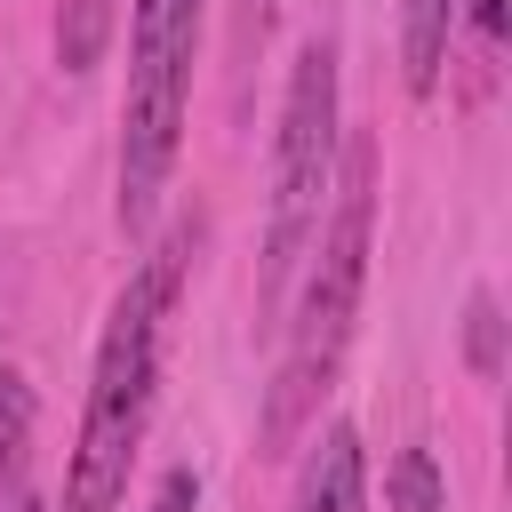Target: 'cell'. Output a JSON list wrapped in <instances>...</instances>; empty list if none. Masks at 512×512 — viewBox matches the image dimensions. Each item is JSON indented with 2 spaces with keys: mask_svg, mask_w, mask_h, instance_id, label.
<instances>
[{
  "mask_svg": "<svg viewBox=\"0 0 512 512\" xmlns=\"http://www.w3.org/2000/svg\"><path fill=\"white\" fill-rule=\"evenodd\" d=\"M288 512H368V448L344 416L312 432V448L296 464V488H288Z\"/></svg>",
  "mask_w": 512,
  "mask_h": 512,
  "instance_id": "obj_5",
  "label": "cell"
},
{
  "mask_svg": "<svg viewBox=\"0 0 512 512\" xmlns=\"http://www.w3.org/2000/svg\"><path fill=\"white\" fill-rule=\"evenodd\" d=\"M200 8L208 0H136V16H128V96H120V232L128 240L152 232L160 192L184 152Z\"/></svg>",
  "mask_w": 512,
  "mask_h": 512,
  "instance_id": "obj_3",
  "label": "cell"
},
{
  "mask_svg": "<svg viewBox=\"0 0 512 512\" xmlns=\"http://www.w3.org/2000/svg\"><path fill=\"white\" fill-rule=\"evenodd\" d=\"M336 208L320 216L312 232V256H304V288H296V312H288V352L272 368V392H264V424H256V448L264 456H288L296 432L320 416L336 368H344V344L360 328V296H368V232H376V144L352 136L344 160H336Z\"/></svg>",
  "mask_w": 512,
  "mask_h": 512,
  "instance_id": "obj_1",
  "label": "cell"
},
{
  "mask_svg": "<svg viewBox=\"0 0 512 512\" xmlns=\"http://www.w3.org/2000/svg\"><path fill=\"white\" fill-rule=\"evenodd\" d=\"M104 32H112V8L104 0H64V16H56V64L64 72H88L104 56Z\"/></svg>",
  "mask_w": 512,
  "mask_h": 512,
  "instance_id": "obj_9",
  "label": "cell"
},
{
  "mask_svg": "<svg viewBox=\"0 0 512 512\" xmlns=\"http://www.w3.org/2000/svg\"><path fill=\"white\" fill-rule=\"evenodd\" d=\"M456 16H464V24H472V40H480V48H488V56H496V48H504V0H456Z\"/></svg>",
  "mask_w": 512,
  "mask_h": 512,
  "instance_id": "obj_12",
  "label": "cell"
},
{
  "mask_svg": "<svg viewBox=\"0 0 512 512\" xmlns=\"http://www.w3.org/2000/svg\"><path fill=\"white\" fill-rule=\"evenodd\" d=\"M144 512H200V480H192V464L160 472V488H152V504H144Z\"/></svg>",
  "mask_w": 512,
  "mask_h": 512,
  "instance_id": "obj_11",
  "label": "cell"
},
{
  "mask_svg": "<svg viewBox=\"0 0 512 512\" xmlns=\"http://www.w3.org/2000/svg\"><path fill=\"white\" fill-rule=\"evenodd\" d=\"M384 504H392V512H448V480H440L432 448H400V456H392Z\"/></svg>",
  "mask_w": 512,
  "mask_h": 512,
  "instance_id": "obj_8",
  "label": "cell"
},
{
  "mask_svg": "<svg viewBox=\"0 0 512 512\" xmlns=\"http://www.w3.org/2000/svg\"><path fill=\"white\" fill-rule=\"evenodd\" d=\"M336 192V40H304L288 64L280 128H272V216H264V272H256V320L288 304V280L312 256V232Z\"/></svg>",
  "mask_w": 512,
  "mask_h": 512,
  "instance_id": "obj_4",
  "label": "cell"
},
{
  "mask_svg": "<svg viewBox=\"0 0 512 512\" xmlns=\"http://www.w3.org/2000/svg\"><path fill=\"white\" fill-rule=\"evenodd\" d=\"M448 40H456V0H400V80H408V96L440 88Z\"/></svg>",
  "mask_w": 512,
  "mask_h": 512,
  "instance_id": "obj_7",
  "label": "cell"
},
{
  "mask_svg": "<svg viewBox=\"0 0 512 512\" xmlns=\"http://www.w3.org/2000/svg\"><path fill=\"white\" fill-rule=\"evenodd\" d=\"M184 256H192V224L168 232V240L128 272V288L112 296L104 336H96V368H88L80 440H72V464H64V504H56V512H120L128 464H136V448H144V432H152L160 336H168V304H176Z\"/></svg>",
  "mask_w": 512,
  "mask_h": 512,
  "instance_id": "obj_2",
  "label": "cell"
},
{
  "mask_svg": "<svg viewBox=\"0 0 512 512\" xmlns=\"http://www.w3.org/2000/svg\"><path fill=\"white\" fill-rule=\"evenodd\" d=\"M32 424H40L32 384H24V368L0 360V512H40V488H32V480H40Z\"/></svg>",
  "mask_w": 512,
  "mask_h": 512,
  "instance_id": "obj_6",
  "label": "cell"
},
{
  "mask_svg": "<svg viewBox=\"0 0 512 512\" xmlns=\"http://www.w3.org/2000/svg\"><path fill=\"white\" fill-rule=\"evenodd\" d=\"M464 360H472V376H480V384H496V376H504V312H496V296H488V288H472V304H464Z\"/></svg>",
  "mask_w": 512,
  "mask_h": 512,
  "instance_id": "obj_10",
  "label": "cell"
}]
</instances>
